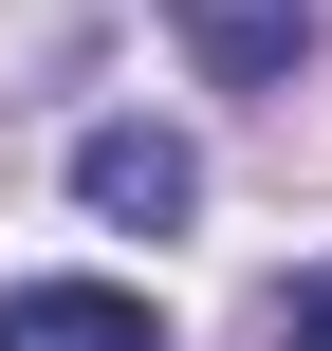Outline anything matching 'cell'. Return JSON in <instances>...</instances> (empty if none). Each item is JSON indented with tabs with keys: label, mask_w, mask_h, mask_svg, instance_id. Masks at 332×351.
I'll return each instance as SVG.
<instances>
[{
	"label": "cell",
	"mask_w": 332,
	"mask_h": 351,
	"mask_svg": "<svg viewBox=\"0 0 332 351\" xmlns=\"http://www.w3.org/2000/svg\"><path fill=\"white\" fill-rule=\"evenodd\" d=\"M0 351H166V315L111 278H37V296H0Z\"/></svg>",
	"instance_id": "2"
},
{
	"label": "cell",
	"mask_w": 332,
	"mask_h": 351,
	"mask_svg": "<svg viewBox=\"0 0 332 351\" xmlns=\"http://www.w3.org/2000/svg\"><path fill=\"white\" fill-rule=\"evenodd\" d=\"M277 351H332V259L296 278V296H277Z\"/></svg>",
	"instance_id": "4"
},
{
	"label": "cell",
	"mask_w": 332,
	"mask_h": 351,
	"mask_svg": "<svg viewBox=\"0 0 332 351\" xmlns=\"http://www.w3.org/2000/svg\"><path fill=\"white\" fill-rule=\"evenodd\" d=\"M314 19L332 0H185V56H203V74H296Z\"/></svg>",
	"instance_id": "3"
},
{
	"label": "cell",
	"mask_w": 332,
	"mask_h": 351,
	"mask_svg": "<svg viewBox=\"0 0 332 351\" xmlns=\"http://www.w3.org/2000/svg\"><path fill=\"white\" fill-rule=\"evenodd\" d=\"M74 204H92V222H129V241H166V222L203 204V148H185V130H148V111H111V130H74Z\"/></svg>",
	"instance_id": "1"
}]
</instances>
